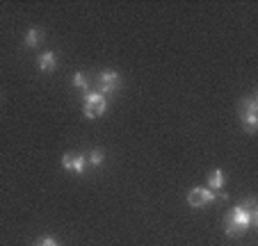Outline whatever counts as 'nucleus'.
Wrapping results in <instances>:
<instances>
[{
  "label": "nucleus",
  "instance_id": "1",
  "mask_svg": "<svg viewBox=\"0 0 258 246\" xmlns=\"http://www.w3.org/2000/svg\"><path fill=\"white\" fill-rule=\"evenodd\" d=\"M256 214H258V205H256V198L249 196L247 201H242L240 205L231 208L224 217V232L229 237H240L251 228V223L256 221Z\"/></svg>",
  "mask_w": 258,
  "mask_h": 246
},
{
  "label": "nucleus",
  "instance_id": "2",
  "mask_svg": "<svg viewBox=\"0 0 258 246\" xmlns=\"http://www.w3.org/2000/svg\"><path fill=\"white\" fill-rule=\"evenodd\" d=\"M240 121H242V128L253 135L258 130V98L249 96L244 101H240Z\"/></svg>",
  "mask_w": 258,
  "mask_h": 246
},
{
  "label": "nucleus",
  "instance_id": "3",
  "mask_svg": "<svg viewBox=\"0 0 258 246\" xmlns=\"http://www.w3.org/2000/svg\"><path fill=\"white\" fill-rule=\"evenodd\" d=\"M105 110H107V101L103 94L89 89V92L83 96V112L87 119H96V116H101Z\"/></svg>",
  "mask_w": 258,
  "mask_h": 246
},
{
  "label": "nucleus",
  "instance_id": "4",
  "mask_svg": "<svg viewBox=\"0 0 258 246\" xmlns=\"http://www.w3.org/2000/svg\"><path fill=\"white\" fill-rule=\"evenodd\" d=\"M217 198H226V194L213 192V189H208V187H192L190 192H187V203H190L192 208H204V205L217 201Z\"/></svg>",
  "mask_w": 258,
  "mask_h": 246
},
{
  "label": "nucleus",
  "instance_id": "5",
  "mask_svg": "<svg viewBox=\"0 0 258 246\" xmlns=\"http://www.w3.org/2000/svg\"><path fill=\"white\" fill-rule=\"evenodd\" d=\"M119 87H121V75L117 71H112V68L110 71H101L96 75V92L103 94V96L105 94H114Z\"/></svg>",
  "mask_w": 258,
  "mask_h": 246
},
{
  "label": "nucleus",
  "instance_id": "6",
  "mask_svg": "<svg viewBox=\"0 0 258 246\" xmlns=\"http://www.w3.org/2000/svg\"><path fill=\"white\" fill-rule=\"evenodd\" d=\"M62 167L67 171H73L76 176H83L85 167H87V157H85L83 153H73V150H69V153L62 155Z\"/></svg>",
  "mask_w": 258,
  "mask_h": 246
},
{
  "label": "nucleus",
  "instance_id": "7",
  "mask_svg": "<svg viewBox=\"0 0 258 246\" xmlns=\"http://www.w3.org/2000/svg\"><path fill=\"white\" fill-rule=\"evenodd\" d=\"M37 66H39V71H44V73L53 71V68L57 66V55H55L53 50H46V53H41L39 57H37Z\"/></svg>",
  "mask_w": 258,
  "mask_h": 246
},
{
  "label": "nucleus",
  "instance_id": "8",
  "mask_svg": "<svg viewBox=\"0 0 258 246\" xmlns=\"http://www.w3.org/2000/svg\"><path fill=\"white\" fill-rule=\"evenodd\" d=\"M226 185V174L222 169H213L208 174V189L213 192H222V187Z\"/></svg>",
  "mask_w": 258,
  "mask_h": 246
},
{
  "label": "nucleus",
  "instance_id": "9",
  "mask_svg": "<svg viewBox=\"0 0 258 246\" xmlns=\"http://www.w3.org/2000/svg\"><path fill=\"white\" fill-rule=\"evenodd\" d=\"M41 39H44V32H41L39 28H30L28 32H25V46H28V48H34V46H39V41Z\"/></svg>",
  "mask_w": 258,
  "mask_h": 246
},
{
  "label": "nucleus",
  "instance_id": "10",
  "mask_svg": "<svg viewBox=\"0 0 258 246\" xmlns=\"http://www.w3.org/2000/svg\"><path fill=\"white\" fill-rule=\"evenodd\" d=\"M73 87H76V89H83V92L87 94L89 92V77L85 75V73L78 71L76 75H73Z\"/></svg>",
  "mask_w": 258,
  "mask_h": 246
},
{
  "label": "nucleus",
  "instance_id": "11",
  "mask_svg": "<svg viewBox=\"0 0 258 246\" xmlns=\"http://www.w3.org/2000/svg\"><path fill=\"white\" fill-rule=\"evenodd\" d=\"M89 157H87V162L92 164V167H101L103 162H105V153H103L101 148H94V150H89Z\"/></svg>",
  "mask_w": 258,
  "mask_h": 246
},
{
  "label": "nucleus",
  "instance_id": "12",
  "mask_svg": "<svg viewBox=\"0 0 258 246\" xmlns=\"http://www.w3.org/2000/svg\"><path fill=\"white\" fill-rule=\"evenodd\" d=\"M34 246H59V241L50 235H44V237H39V239L34 241Z\"/></svg>",
  "mask_w": 258,
  "mask_h": 246
}]
</instances>
